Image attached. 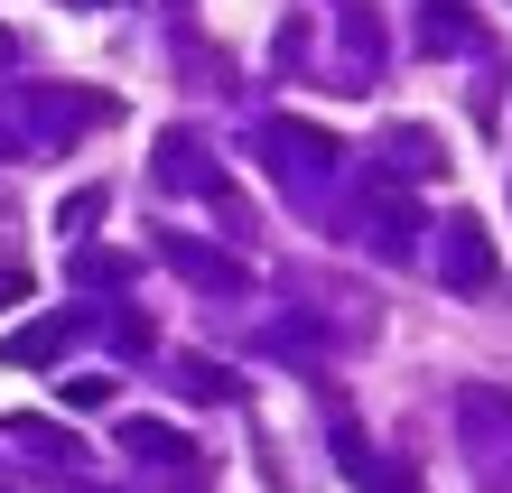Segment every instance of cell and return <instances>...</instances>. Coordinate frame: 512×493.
<instances>
[{
	"mask_svg": "<svg viewBox=\"0 0 512 493\" xmlns=\"http://www.w3.org/2000/svg\"><path fill=\"white\" fill-rule=\"evenodd\" d=\"M66 335H75V326H38V335H19V345H10V354H19V363H47L56 345H66Z\"/></svg>",
	"mask_w": 512,
	"mask_h": 493,
	"instance_id": "1",
	"label": "cell"
},
{
	"mask_svg": "<svg viewBox=\"0 0 512 493\" xmlns=\"http://www.w3.org/2000/svg\"><path fill=\"white\" fill-rule=\"evenodd\" d=\"M10 298H28V280H0V307H10Z\"/></svg>",
	"mask_w": 512,
	"mask_h": 493,
	"instance_id": "2",
	"label": "cell"
}]
</instances>
